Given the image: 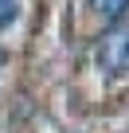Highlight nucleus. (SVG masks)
<instances>
[{
  "label": "nucleus",
  "mask_w": 129,
  "mask_h": 133,
  "mask_svg": "<svg viewBox=\"0 0 129 133\" xmlns=\"http://www.w3.org/2000/svg\"><path fill=\"white\" fill-rule=\"evenodd\" d=\"M98 66H102L106 75L129 71V31H110L98 43Z\"/></svg>",
  "instance_id": "1"
},
{
  "label": "nucleus",
  "mask_w": 129,
  "mask_h": 133,
  "mask_svg": "<svg viewBox=\"0 0 129 133\" xmlns=\"http://www.w3.org/2000/svg\"><path fill=\"white\" fill-rule=\"evenodd\" d=\"M90 8H94V16H98V20L117 24V20L129 12V0H90Z\"/></svg>",
  "instance_id": "2"
},
{
  "label": "nucleus",
  "mask_w": 129,
  "mask_h": 133,
  "mask_svg": "<svg viewBox=\"0 0 129 133\" xmlns=\"http://www.w3.org/2000/svg\"><path fill=\"white\" fill-rule=\"evenodd\" d=\"M16 12H20V0H0V31L16 20Z\"/></svg>",
  "instance_id": "3"
},
{
  "label": "nucleus",
  "mask_w": 129,
  "mask_h": 133,
  "mask_svg": "<svg viewBox=\"0 0 129 133\" xmlns=\"http://www.w3.org/2000/svg\"><path fill=\"white\" fill-rule=\"evenodd\" d=\"M0 63H4V51H0Z\"/></svg>",
  "instance_id": "4"
}]
</instances>
